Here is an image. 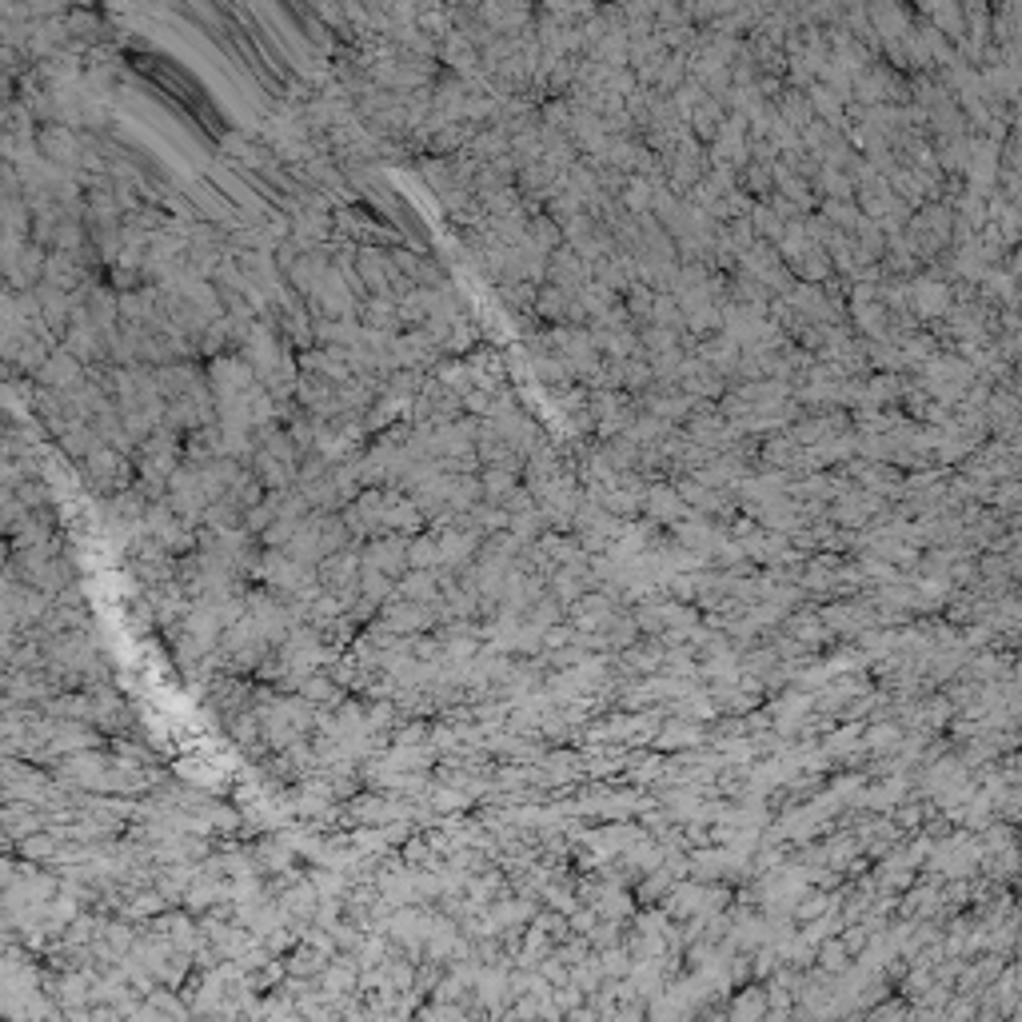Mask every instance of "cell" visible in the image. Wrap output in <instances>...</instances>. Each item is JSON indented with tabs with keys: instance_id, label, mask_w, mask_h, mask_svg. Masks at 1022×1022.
<instances>
[{
	"instance_id": "6da1fadb",
	"label": "cell",
	"mask_w": 1022,
	"mask_h": 1022,
	"mask_svg": "<svg viewBox=\"0 0 1022 1022\" xmlns=\"http://www.w3.org/2000/svg\"><path fill=\"white\" fill-rule=\"evenodd\" d=\"M36 152L52 164V168H60L64 176H72L76 180V172H80V156H84V136H76V128H68V124H40L36 128Z\"/></svg>"
},
{
	"instance_id": "7a4b0ae2",
	"label": "cell",
	"mask_w": 1022,
	"mask_h": 1022,
	"mask_svg": "<svg viewBox=\"0 0 1022 1022\" xmlns=\"http://www.w3.org/2000/svg\"><path fill=\"white\" fill-rule=\"evenodd\" d=\"M88 380V368L60 344L52 356H48V364L36 372V388H48V392H60V396H72L80 384Z\"/></svg>"
},
{
	"instance_id": "3957f363",
	"label": "cell",
	"mask_w": 1022,
	"mask_h": 1022,
	"mask_svg": "<svg viewBox=\"0 0 1022 1022\" xmlns=\"http://www.w3.org/2000/svg\"><path fill=\"white\" fill-rule=\"evenodd\" d=\"M360 324H364L368 332L396 336V332L404 328V320H400V304H396L392 296H368V300L360 304Z\"/></svg>"
},
{
	"instance_id": "277c9868",
	"label": "cell",
	"mask_w": 1022,
	"mask_h": 1022,
	"mask_svg": "<svg viewBox=\"0 0 1022 1022\" xmlns=\"http://www.w3.org/2000/svg\"><path fill=\"white\" fill-rule=\"evenodd\" d=\"M480 484H484V500H488V504H500V508L519 492V488H515V472H508V468H484V472H480Z\"/></svg>"
},
{
	"instance_id": "5b68a950",
	"label": "cell",
	"mask_w": 1022,
	"mask_h": 1022,
	"mask_svg": "<svg viewBox=\"0 0 1022 1022\" xmlns=\"http://www.w3.org/2000/svg\"><path fill=\"white\" fill-rule=\"evenodd\" d=\"M527 240H531V244L547 256V252L555 248V228H551V220H543V216H539V220H531V224H527Z\"/></svg>"
},
{
	"instance_id": "8992f818",
	"label": "cell",
	"mask_w": 1022,
	"mask_h": 1022,
	"mask_svg": "<svg viewBox=\"0 0 1022 1022\" xmlns=\"http://www.w3.org/2000/svg\"><path fill=\"white\" fill-rule=\"evenodd\" d=\"M408 555H412V563H436V559H444V551H440L436 539H416Z\"/></svg>"
}]
</instances>
